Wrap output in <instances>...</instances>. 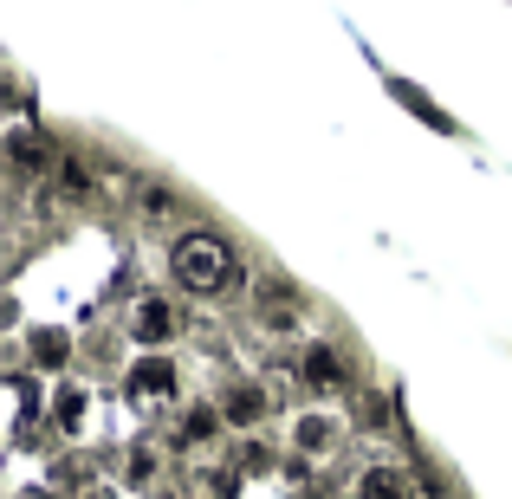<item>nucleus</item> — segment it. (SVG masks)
<instances>
[{
  "label": "nucleus",
  "mask_w": 512,
  "mask_h": 499,
  "mask_svg": "<svg viewBox=\"0 0 512 499\" xmlns=\"http://www.w3.org/2000/svg\"><path fill=\"white\" fill-rule=\"evenodd\" d=\"M357 499H415L409 467H396V461H370V467L357 474Z\"/></svg>",
  "instance_id": "0eeeda50"
},
{
  "label": "nucleus",
  "mask_w": 512,
  "mask_h": 499,
  "mask_svg": "<svg viewBox=\"0 0 512 499\" xmlns=\"http://www.w3.org/2000/svg\"><path fill=\"white\" fill-rule=\"evenodd\" d=\"M169 208H175L169 188H143V214H169Z\"/></svg>",
  "instance_id": "ddd939ff"
},
{
  "label": "nucleus",
  "mask_w": 512,
  "mask_h": 499,
  "mask_svg": "<svg viewBox=\"0 0 512 499\" xmlns=\"http://www.w3.org/2000/svg\"><path fill=\"white\" fill-rule=\"evenodd\" d=\"M214 435H221V409H195L182 422V441H188V448H195V441H214Z\"/></svg>",
  "instance_id": "1a4fd4ad"
},
{
  "label": "nucleus",
  "mask_w": 512,
  "mask_h": 499,
  "mask_svg": "<svg viewBox=\"0 0 512 499\" xmlns=\"http://www.w3.org/2000/svg\"><path fill=\"white\" fill-rule=\"evenodd\" d=\"M214 409H221L227 428H260V422H266V389H260V383H227Z\"/></svg>",
  "instance_id": "423d86ee"
},
{
  "label": "nucleus",
  "mask_w": 512,
  "mask_h": 499,
  "mask_svg": "<svg viewBox=\"0 0 512 499\" xmlns=\"http://www.w3.org/2000/svg\"><path fill=\"white\" fill-rule=\"evenodd\" d=\"M338 441H344L338 415H325V409L292 415V454H299V461H325V454H338Z\"/></svg>",
  "instance_id": "20e7f679"
},
{
  "label": "nucleus",
  "mask_w": 512,
  "mask_h": 499,
  "mask_svg": "<svg viewBox=\"0 0 512 499\" xmlns=\"http://www.w3.org/2000/svg\"><path fill=\"white\" fill-rule=\"evenodd\" d=\"M65 350H72V344H65V337H59V331H39V337H33V357H39V363H46V370H52V363H59V357H65Z\"/></svg>",
  "instance_id": "9b49d317"
},
{
  "label": "nucleus",
  "mask_w": 512,
  "mask_h": 499,
  "mask_svg": "<svg viewBox=\"0 0 512 499\" xmlns=\"http://www.w3.org/2000/svg\"><path fill=\"white\" fill-rule=\"evenodd\" d=\"M175 383H182V370H175L169 357H143V363H130V376H124L130 402H169Z\"/></svg>",
  "instance_id": "39448f33"
},
{
  "label": "nucleus",
  "mask_w": 512,
  "mask_h": 499,
  "mask_svg": "<svg viewBox=\"0 0 512 499\" xmlns=\"http://www.w3.org/2000/svg\"><path fill=\"white\" fill-rule=\"evenodd\" d=\"M292 376H299L312 396H344L350 389V363H344L338 344H305L299 363H292Z\"/></svg>",
  "instance_id": "7ed1b4c3"
},
{
  "label": "nucleus",
  "mask_w": 512,
  "mask_h": 499,
  "mask_svg": "<svg viewBox=\"0 0 512 499\" xmlns=\"http://www.w3.org/2000/svg\"><path fill=\"white\" fill-rule=\"evenodd\" d=\"M78 409H85V396H78V389H59V422L65 428H78Z\"/></svg>",
  "instance_id": "f8f14e48"
},
{
  "label": "nucleus",
  "mask_w": 512,
  "mask_h": 499,
  "mask_svg": "<svg viewBox=\"0 0 512 499\" xmlns=\"http://www.w3.org/2000/svg\"><path fill=\"white\" fill-rule=\"evenodd\" d=\"M169 279L188 292V299H221V292L240 279V260H234V247H227L221 234L195 227V234H182L169 247Z\"/></svg>",
  "instance_id": "f257e3e1"
},
{
  "label": "nucleus",
  "mask_w": 512,
  "mask_h": 499,
  "mask_svg": "<svg viewBox=\"0 0 512 499\" xmlns=\"http://www.w3.org/2000/svg\"><path fill=\"white\" fill-rule=\"evenodd\" d=\"M130 337L143 344V357H163V350L182 337V312H175V299H137V312H130Z\"/></svg>",
  "instance_id": "f03ea898"
},
{
  "label": "nucleus",
  "mask_w": 512,
  "mask_h": 499,
  "mask_svg": "<svg viewBox=\"0 0 512 499\" xmlns=\"http://www.w3.org/2000/svg\"><path fill=\"white\" fill-rule=\"evenodd\" d=\"M7 156H13V169H20V175H33V169H52V163H59V150H52V143L39 137V130H26V124L7 137Z\"/></svg>",
  "instance_id": "6e6552de"
},
{
  "label": "nucleus",
  "mask_w": 512,
  "mask_h": 499,
  "mask_svg": "<svg viewBox=\"0 0 512 499\" xmlns=\"http://www.w3.org/2000/svg\"><path fill=\"white\" fill-rule=\"evenodd\" d=\"M234 467H240V474H273V448H266V441H247Z\"/></svg>",
  "instance_id": "9d476101"
}]
</instances>
